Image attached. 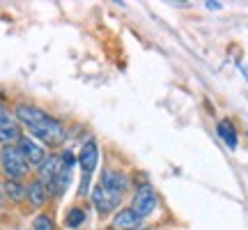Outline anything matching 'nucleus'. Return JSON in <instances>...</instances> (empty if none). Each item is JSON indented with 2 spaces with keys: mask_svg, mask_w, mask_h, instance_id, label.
Segmentation results:
<instances>
[{
  "mask_svg": "<svg viewBox=\"0 0 248 230\" xmlns=\"http://www.w3.org/2000/svg\"><path fill=\"white\" fill-rule=\"evenodd\" d=\"M14 115H16L18 122L26 124L28 129H30L32 136H37L39 141H44L51 148L64 143V138H67V131H64L60 120H55L53 115H48L42 108L30 106V104H18Z\"/></svg>",
  "mask_w": 248,
  "mask_h": 230,
  "instance_id": "obj_1",
  "label": "nucleus"
},
{
  "mask_svg": "<svg viewBox=\"0 0 248 230\" xmlns=\"http://www.w3.org/2000/svg\"><path fill=\"white\" fill-rule=\"evenodd\" d=\"M0 164H2V170H5L7 180H21V177L28 175V168H30V164L26 161V157L21 154L16 145H5L2 148Z\"/></svg>",
  "mask_w": 248,
  "mask_h": 230,
  "instance_id": "obj_2",
  "label": "nucleus"
},
{
  "mask_svg": "<svg viewBox=\"0 0 248 230\" xmlns=\"http://www.w3.org/2000/svg\"><path fill=\"white\" fill-rule=\"evenodd\" d=\"M156 205H159V198H156V191L152 189L150 184H142L138 186V191L133 194V200H131V210L133 214L138 216V219H147L150 214H154L156 210Z\"/></svg>",
  "mask_w": 248,
  "mask_h": 230,
  "instance_id": "obj_3",
  "label": "nucleus"
},
{
  "mask_svg": "<svg viewBox=\"0 0 248 230\" xmlns=\"http://www.w3.org/2000/svg\"><path fill=\"white\" fill-rule=\"evenodd\" d=\"M97 161H99V148L94 141H88L83 145V150L78 154V164L80 170H83V182H80V196H88V184H90V177L97 168Z\"/></svg>",
  "mask_w": 248,
  "mask_h": 230,
  "instance_id": "obj_4",
  "label": "nucleus"
},
{
  "mask_svg": "<svg viewBox=\"0 0 248 230\" xmlns=\"http://www.w3.org/2000/svg\"><path fill=\"white\" fill-rule=\"evenodd\" d=\"M62 164L58 173H55L53 182L48 184V194H55V196H62L67 191V186L71 182V168H74V164H76V154L74 152H62Z\"/></svg>",
  "mask_w": 248,
  "mask_h": 230,
  "instance_id": "obj_5",
  "label": "nucleus"
},
{
  "mask_svg": "<svg viewBox=\"0 0 248 230\" xmlns=\"http://www.w3.org/2000/svg\"><path fill=\"white\" fill-rule=\"evenodd\" d=\"M18 138H21V129H18L16 115L7 106L0 104V143L14 145V143H18Z\"/></svg>",
  "mask_w": 248,
  "mask_h": 230,
  "instance_id": "obj_6",
  "label": "nucleus"
},
{
  "mask_svg": "<svg viewBox=\"0 0 248 230\" xmlns=\"http://www.w3.org/2000/svg\"><path fill=\"white\" fill-rule=\"evenodd\" d=\"M92 203H94V207H97L101 214H108L113 212V210H117L120 207V203H122V194H117V191H110V189H106L104 184H97L94 189H92Z\"/></svg>",
  "mask_w": 248,
  "mask_h": 230,
  "instance_id": "obj_7",
  "label": "nucleus"
},
{
  "mask_svg": "<svg viewBox=\"0 0 248 230\" xmlns=\"http://www.w3.org/2000/svg\"><path fill=\"white\" fill-rule=\"evenodd\" d=\"M16 148L21 150V154L26 157V161L30 164V166H42V164L48 159L46 150L37 141H32L30 136H21L18 143H16Z\"/></svg>",
  "mask_w": 248,
  "mask_h": 230,
  "instance_id": "obj_8",
  "label": "nucleus"
},
{
  "mask_svg": "<svg viewBox=\"0 0 248 230\" xmlns=\"http://www.w3.org/2000/svg\"><path fill=\"white\" fill-rule=\"evenodd\" d=\"M140 219L133 214L131 207H124L113 216V223H110V230H140Z\"/></svg>",
  "mask_w": 248,
  "mask_h": 230,
  "instance_id": "obj_9",
  "label": "nucleus"
},
{
  "mask_svg": "<svg viewBox=\"0 0 248 230\" xmlns=\"http://www.w3.org/2000/svg\"><path fill=\"white\" fill-rule=\"evenodd\" d=\"M99 184H104L106 189H110V191L124 194V191L129 189V177L124 175V173H120V170H104Z\"/></svg>",
  "mask_w": 248,
  "mask_h": 230,
  "instance_id": "obj_10",
  "label": "nucleus"
},
{
  "mask_svg": "<svg viewBox=\"0 0 248 230\" xmlns=\"http://www.w3.org/2000/svg\"><path fill=\"white\" fill-rule=\"evenodd\" d=\"M26 196L35 207H42L46 203V198H48V189H46V184L42 180H35V182H30L26 186Z\"/></svg>",
  "mask_w": 248,
  "mask_h": 230,
  "instance_id": "obj_11",
  "label": "nucleus"
},
{
  "mask_svg": "<svg viewBox=\"0 0 248 230\" xmlns=\"http://www.w3.org/2000/svg\"><path fill=\"white\" fill-rule=\"evenodd\" d=\"M216 133H218V138H221L230 150H234L237 148V143H239V138H237V129H234V124L230 122V120H221V122L216 124Z\"/></svg>",
  "mask_w": 248,
  "mask_h": 230,
  "instance_id": "obj_12",
  "label": "nucleus"
},
{
  "mask_svg": "<svg viewBox=\"0 0 248 230\" xmlns=\"http://www.w3.org/2000/svg\"><path fill=\"white\" fill-rule=\"evenodd\" d=\"M2 191H5V196H7L9 200H14V203H21L23 198H28L26 186L21 184L18 180H7V182L2 184Z\"/></svg>",
  "mask_w": 248,
  "mask_h": 230,
  "instance_id": "obj_13",
  "label": "nucleus"
},
{
  "mask_svg": "<svg viewBox=\"0 0 248 230\" xmlns=\"http://www.w3.org/2000/svg\"><path fill=\"white\" fill-rule=\"evenodd\" d=\"M83 221H85V210L83 207H71L67 216H64V226L67 228H78V226H83Z\"/></svg>",
  "mask_w": 248,
  "mask_h": 230,
  "instance_id": "obj_14",
  "label": "nucleus"
},
{
  "mask_svg": "<svg viewBox=\"0 0 248 230\" xmlns=\"http://www.w3.org/2000/svg\"><path fill=\"white\" fill-rule=\"evenodd\" d=\"M32 230H55V223L51 216L46 214H37L35 221H32Z\"/></svg>",
  "mask_w": 248,
  "mask_h": 230,
  "instance_id": "obj_15",
  "label": "nucleus"
},
{
  "mask_svg": "<svg viewBox=\"0 0 248 230\" xmlns=\"http://www.w3.org/2000/svg\"><path fill=\"white\" fill-rule=\"evenodd\" d=\"M204 5H207L209 9H221V7H223L221 2H212V0H209V2H204Z\"/></svg>",
  "mask_w": 248,
  "mask_h": 230,
  "instance_id": "obj_16",
  "label": "nucleus"
},
{
  "mask_svg": "<svg viewBox=\"0 0 248 230\" xmlns=\"http://www.w3.org/2000/svg\"><path fill=\"white\" fill-rule=\"evenodd\" d=\"M239 69H241V74H244V76H246V81H248V67L244 65V62H239Z\"/></svg>",
  "mask_w": 248,
  "mask_h": 230,
  "instance_id": "obj_17",
  "label": "nucleus"
},
{
  "mask_svg": "<svg viewBox=\"0 0 248 230\" xmlns=\"http://www.w3.org/2000/svg\"><path fill=\"white\" fill-rule=\"evenodd\" d=\"M0 205H2V194H0Z\"/></svg>",
  "mask_w": 248,
  "mask_h": 230,
  "instance_id": "obj_18",
  "label": "nucleus"
},
{
  "mask_svg": "<svg viewBox=\"0 0 248 230\" xmlns=\"http://www.w3.org/2000/svg\"><path fill=\"white\" fill-rule=\"evenodd\" d=\"M140 230H150V228H140Z\"/></svg>",
  "mask_w": 248,
  "mask_h": 230,
  "instance_id": "obj_19",
  "label": "nucleus"
}]
</instances>
